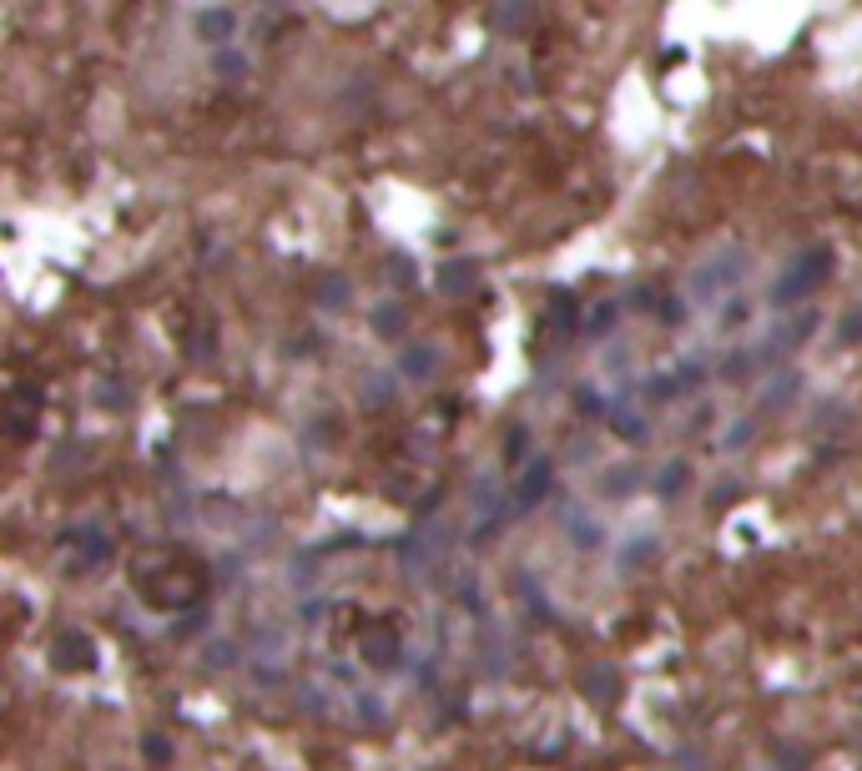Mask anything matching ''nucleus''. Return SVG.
I'll return each instance as SVG.
<instances>
[{
	"label": "nucleus",
	"mask_w": 862,
	"mask_h": 771,
	"mask_svg": "<svg viewBox=\"0 0 862 771\" xmlns=\"http://www.w3.org/2000/svg\"><path fill=\"white\" fill-rule=\"evenodd\" d=\"M439 288L444 292H469L474 288V268L469 262H444V268H439Z\"/></svg>",
	"instance_id": "0eeeda50"
},
{
	"label": "nucleus",
	"mask_w": 862,
	"mask_h": 771,
	"mask_svg": "<svg viewBox=\"0 0 862 771\" xmlns=\"http://www.w3.org/2000/svg\"><path fill=\"white\" fill-rule=\"evenodd\" d=\"M615 318H620V303H601V313L591 318V333H611Z\"/></svg>",
	"instance_id": "f8f14e48"
},
{
	"label": "nucleus",
	"mask_w": 862,
	"mask_h": 771,
	"mask_svg": "<svg viewBox=\"0 0 862 771\" xmlns=\"http://www.w3.org/2000/svg\"><path fill=\"white\" fill-rule=\"evenodd\" d=\"M615 429H620V439H640V433H646V424H640L636 414H615Z\"/></svg>",
	"instance_id": "4468645a"
},
{
	"label": "nucleus",
	"mask_w": 862,
	"mask_h": 771,
	"mask_svg": "<svg viewBox=\"0 0 862 771\" xmlns=\"http://www.w3.org/2000/svg\"><path fill=\"white\" fill-rule=\"evenodd\" d=\"M862 338V313L857 318H848V323H842V343H857Z\"/></svg>",
	"instance_id": "6ab92c4d"
},
{
	"label": "nucleus",
	"mask_w": 862,
	"mask_h": 771,
	"mask_svg": "<svg viewBox=\"0 0 862 771\" xmlns=\"http://www.w3.org/2000/svg\"><path fill=\"white\" fill-rule=\"evenodd\" d=\"M232 11H223V5H213V11H202L197 15V35L207 41V46H223L227 35H232Z\"/></svg>",
	"instance_id": "39448f33"
},
{
	"label": "nucleus",
	"mask_w": 862,
	"mask_h": 771,
	"mask_svg": "<svg viewBox=\"0 0 862 771\" xmlns=\"http://www.w3.org/2000/svg\"><path fill=\"white\" fill-rule=\"evenodd\" d=\"M681 474H686V464H666V474H661V490H666V494H676V490H681Z\"/></svg>",
	"instance_id": "dca6fc26"
},
{
	"label": "nucleus",
	"mask_w": 862,
	"mask_h": 771,
	"mask_svg": "<svg viewBox=\"0 0 862 771\" xmlns=\"http://www.w3.org/2000/svg\"><path fill=\"white\" fill-rule=\"evenodd\" d=\"M51 666L56 671H91L96 666V651L81 631H66L56 645H51Z\"/></svg>",
	"instance_id": "f03ea898"
},
{
	"label": "nucleus",
	"mask_w": 862,
	"mask_h": 771,
	"mask_svg": "<svg viewBox=\"0 0 862 771\" xmlns=\"http://www.w3.org/2000/svg\"><path fill=\"white\" fill-rule=\"evenodd\" d=\"M389 278H393V282H413V268H409V262H393Z\"/></svg>",
	"instance_id": "412c9836"
},
{
	"label": "nucleus",
	"mask_w": 862,
	"mask_h": 771,
	"mask_svg": "<svg viewBox=\"0 0 862 771\" xmlns=\"http://www.w3.org/2000/svg\"><path fill=\"white\" fill-rule=\"evenodd\" d=\"M585 690H591L595 701H611L620 686H615V676H591V681H585Z\"/></svg>",
	"instance_id": "ddd939ff"
},
{
	"label": "nucleus",
	"mask_w": 862,
	"mask_h": 771,
	"mask_svg": "<svg viewBox=\"0 0 862 771\" xmlns=\"http://www.w3.org/2000/svg\"><path fill=\"white\" fill-rule=\"evenodd\" d=\"M721 323H746V303H732V313H721Z\"/></svg>",
	"instance_id": "aec40b11"
},
{
	"label": "nucleus",
	"mask_w": 862,
	"mask_h": 771,
	"mask_svg": "<svg viewBox=\"0 0 862 771\" xmlns=\"http://www.w3.org/2000/svg\"><path fill=\"white\" fill-rule=\"evenodd\" d=\"M520 15H530V0H505V5L495 11V25H499V31H515Z\"/></svg>",
	"instance_id": "9d476101"
},
{
	"label": "nucleus",
	"mask_w": 862,
	"mask_h": 771,
	"mask_svg": "<svg viewBox=\"0 0 862 771\" xmlns=\"http://www.w3.org/2000/svg\"><path fill=\"white\" fill-rule=\"evenodd\" d=\"M36 414H41V388H36V384H21V388L11 394V424H15V439H25V433H31Z\"/></svg>",
	"instance_id": "7ed1b4c3"
},
{
	"label": "nucleus",
	"mask_w": 862,
	"mask_h": 771,
	"mask_svg": "<svg viewBox=\"0 0 862 771\" xmlns=\"http://www.w3.org/2000/svg\"><path fill=\"white\" fill-rule=\"evenodd\" d=\"M550 318H555V323H575V298H570V292H555V298H550Z\"/></svg>",
	"instance_id": "9b49d317"
},
{
	"label": "nucleus",
	"mask_w": 862,
	"mask_h": 771,
	"mask_svg": "<svg viewBox=\"0 0 862 771\" xmlns=\"http://www.w3.org/2000/svg\"><path fill=\"white\" fill-rule=\"evenodd\" d=\"M364 661L368 666H393L399 661V635L393 631H364Z\"/></svg>",
	"instance_id": "20e7f679"
},
{
	"label": "nucleus",
	"mask_w": 862,
	"mask_h": 771,
	"mask_svg": "<svg viewBox=\"0 0 862 771\" xmlns=\"http://www.w3.org/2000/svg\"><path fill=\"white\" fill-rule=\"evenodd\" d=\"M399 368H403L409 378H419V374H429V368H434V353H429V348H409V353L399 358Z\"/></svg>",
	"instance_id": "1a4fd4ad"
},
{
	"label": "nucleus",
	"mask_w": 862,
	"mask_h": 771,
	"mask_svg": "<svg viewBox=\"0 0 862 771\" xmlns=\"http://www.w3.org/2000/svg\"><path fill=\"white\" fill-rule=\"evenodd\" d=\"M525 449H530V433H525V429H515V433H509V459H520Z\"/></svg>",
	"instance_id": "a211bd4d"
},
{
	"label": "nucleus",
	"mask_w": 862,
	"mask_h": 771,
	"mask_svg": "<svg viewBox=\"0 0 862 771\" xmlns=\"http://www.w3.org/2000/svg\"><path fill=\"white\" fill-rule=\"evenodd\" d=\"M323 298H328V303H343V298H348V282H343V278H328V282H323Z\"/></svg>",
	"instance_id": "f3484780"
},
{
	"label": "nucleus",
	"mask_w": 862,
	"mask_h": 771,
	"mask_svg": "<svg viewBox=\"0 0 862 771\" xmlns=\"http://www.w3.org/2000/svg\"><path fill=\"white\" fill-rule=\"evenodd\" d=\"M827 272H832V247L827 243H812L797 262H791V272L777 282V292H772V303L777 308H791V303H802L812 288H822L827 282Z\"/></svg>",
	"instance_id": "f257e3e1"
},
{
	"label": "nucleus",
	"mask_w": 862,
	"mask_h": 771,
	"mask_svg": "<svg viewBox=\"0 0 862 771\" xmlns=\"http://www.w3.org/2000/svg\"><path fill=\"white\" fill-rule=\"evenodd\" d=\"M545 490H550V464H535L530 469V480L520 484V494H515V504L520 509H530V504H540L545 500Z\"/></svg>",
	"instance_id": "423d86ee"
},
{
	"label": "nucleus",
	"mask_w": 862,
	"mask_h": 771,
	"mask_svg": "<svg viewBox=\"0 0 862 771\" xmlns=\"http://www.w3.org/2000/svg\"><path fill=\"white\" fill-rule=\"evenodd\" d=\"M374 328H378V333H399V313H393V308H378Z\"/></svg>",
	"instance_id": "2eb2a0df"
},
{
	"label": "nucleus",
	"mask_w": 862,
	"mask_h": 771,
	"mask_svg": "<svg viewBox=\"0 0 862 771\" xmlns=\"http://www.w3.org/2000/svg\"><path fill=\"white\" fill-rule=\"evenodd\" d=\"M791 398H797V374H787V378H777L772 384V394L762 398V409H787Z\"/></svg>",
	"instance_id": "6e6552de"
}]
</instances>
